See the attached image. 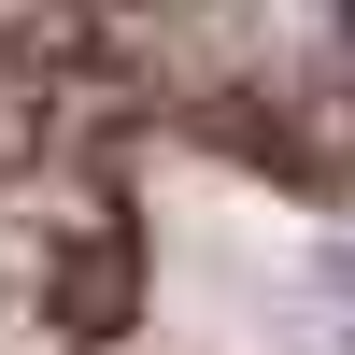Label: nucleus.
I'll return each instance as SVG.
<instances>
[{
  "mask_svg": "<svg viewBox=\"0 0 355 355\" xmlns=\"http://www.w3.org/2000/svg\"><path fill=\"white\" fill-rule=\"evenodd\" d=\"M327 299H341V355H355V256H341V270H327Z\"/></svg>",
  "mask_w": 355,
  "mask_h": 355,
  "instance_id": "1",
  "label": "nucleus"
}]
</instances>
